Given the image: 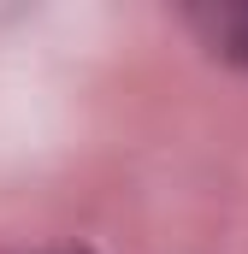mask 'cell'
Segmentation results:
<instances>
[{
    "mask_svg": "<svg viewBox=\"0 0 248 254\" xmlns=\"http://www.w3.org/2000/svg\"><path fill=\"white\" fill-rule=\"evenodd\" d=\"M60 254H83V249H60Z\"/></svg>",
    "mask_w": 248,
    "mask_h": 254,
    "instance_id": "cell-2",
    "label": "cell"
},
{
    "mask_svg": "<svg viewBox=\"0 0 248 254\" xmlns=\"http://www.w3.org/2000/svg\"><path fill=\"white\" fill-rule=\"evenodd\" d=\"M189 24L201 30V42L219 60L248 65V6H201V12H189Z\"/></svg>",
    "mask_w": 248,
    "mask_h": 254,
    "instance_id": "cell-1",
    "label": "cell"
}]
</instances>
